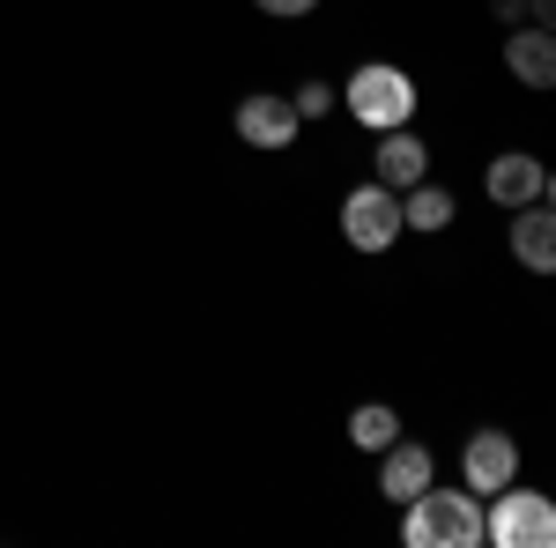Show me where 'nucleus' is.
<instances>
[{"label": "nucleus", "mask_w": 556, "mask_h": 548, "mask_svg": "<svg viewBox=\"0 0 556 548\" xmlns=\"http://www.w3.org/2000/svg\"><path fill=\"white\" fill-rule=\"evenodd\" d=\"M260 8H267V15H312L319 0H260Z\"/></svg>", "instance_id": "obj_15"}, {"label": "nucleus", "mask_w": 556, "mask_h": 548, "mask_svg": "<svg viewBox=\"0 0 556 548\" xmlns=\"http://www.w3.org/2000/svg\"><path fill=\"white\" fill-rule=\"evenodd\" d=\"M534 23H542V30L556 38V0H534Z\"/></svg>", "instance_id": "obj_16"}, {"label": "nucleus", "mask_w": 556, "mask_h": 548, "mask_svg": "<svg viewBox=\"0 0 556 548\" xmlns=\"http://www.w3.org/2000/svg\"><path fill=\"white\" fill-rule=\"evenodd\" d=\"M401 215H408L416 230H445V222H453V193L424 178V186H408V201H401Z\"/></svg>", "instance_id": "obj_13"}, {"label": "nucleus", "mask_w": 556, "mask_h": 548, "mask_svg": "<svg viewBox=\"0 0 556 548\" xmlns=\"http://www.w3.org/2000/svg\"><path fill=\"white\" fill-rule=\"evenodd\" d=\"M379 489H386V497H401V505H408V497H424V489H430V453L416 445V437H393V445H386Z\"/></svg>", "instance_id": "obj_9"}, {"label": "nucleus", "mask_w": 556, "mask_h": 548, "mask_svg": "<svg viewBox=\"0 0 556 548\" xmlns=\"http://www.w3.org/2000/svg\"><path fill=\"white\" fill-rule=\"evenodd\" d=\"M401 541L408 548H475L482 541V497L475 489H424V497H408Z\"/></svg>", "instance_id": "obj_1"}, {"label": "nucleus", "mask_w": 556, "mask_h": 548, "mask_svg": "<svg viewBox=\"0 0 556 548\" xmlns=\"http://www.w3.org/2000/svg\"><path fill=\"white\" fill-rule=\"evenodd\" d=\"M527 8H534V0H497V15H505V23H519Z\"/></svg>", "instance_id": "obj_17"}, {"label": "nucleus", "mask_w": 556, "mask_h": 548, "mask_svg": "<svg viewBox=\"0 0 556 548\" xmlns=\"http://www.w3.org/2000/svg\"><path fill=\"white\" fill-rule=\"evenodd\" d=\"M505 67H513L527 89H556V38L549 30H513V38H505Z\"/></svg>", "instance_id": "obj_10"}, {"label": "nucleus", "mask_w": 556, "mask_h": 548, "mask_svg": "<svg viewBox=\"0 0 556 548\" xmlns=\"http://www.w3.org/2000/svg\"><path fill=\"white\" fill-rule=\"evenodd\" d=\"M460 467H468V489H475V497H497V489L519 474V445L505 437V430H475L468 453H460Z\"/></svg>", "instance_id": "obj_6"}, {"label": "nucleus", "mask_w": 556, "mask_h": 548, "mask_svg": "<svg viewBox=\"0 0 556 548\" xmlns=\"http://www.w3.org/2000/svg\"><path fill=\"white\" fill-rule=\"evenodd\" d=\"M424 170H430V149L408 127H386L379 133V186L408 193V186H424Z\"/></svg>", "instance_id": "obj_8"}, {"label": "nucleus", "mask_w": 556, "mask_h": 548, "mask_svg": "<svg viewBox=\"0 0 556 548\" xmlns=\"http://www.w3.org/2000/svg\"><path fill=\"white\" fill-rule=\"evenodd\" d=\"M513 259L527 275H556V208H513Z\"/></svg>", "instance_id": "obj_7"}, {"label": "nucleus", "mask_w": 556, "mask_h": 548, "mask_svg": "<svg viewBox=\"0 0 556 548\" xmlns=\"http://www.w3.org/2000/svg\"><path fill=\"white\" fill-rule=\"evenodd\" d=\"M542 178H549V170L534 164V156H497V164H490V201H505V208H527V201H542Z\"/></svg>", "instance_id": "obj_11"}, {"label": "nucleus", "mask_w": 556, "mask_h": 548, "mask_svg": "<svg viewBox=\"0 0 556 548\" xmlns=\"http://www.w3.org/2000/svg\"><path fill=\"white\" fill-rule=\"evenodd\" d=\"M482 541L497 548H556V505L534 489H497V511H482Z\"/></svg>", "instance_id": "obj_2"}, {"label": "nucleus", "mask_w": 556, "mask_h": 548, "mask_svg": "<svg viewBox=\"0 0 556 548\" xmlns=\"http://www.w3.org/2000/svg\"><path fill=\"white\" fill-rule=\"evenodd\" d=\"M290 104H298V119H319V112L334 104V89H327V82H304L298 97H290Z\"/></svg>", "instance_id": "obj_14"}, {"label": "nucleus", "mask_w": 556, "mask_h": 548, "mask_svg": "<svg viewBox=\"0 0 556 548\" xmlns=\"http://www.w3.org/2000/svg\"><path fill=\"white\" fill-rule=\"evenodd\" d=\"M238 141H253V149H290V141H298V104L275 97V89L238 97Z\"/></svg>", "instance_id": "obj_5"}, {"label": "nucleus", "mask_w": 556, "mask_h": 548, "mask_svg": "<svg viewBox=\"0 0 556 548\" xmlns=\"http://www.w3.org/2000/svg\"><path fill=\"white\" fill-rule=\"evenodd\" d=\"M349 437H356V453H386V445L401 437V416H393L386 400H371V408L349 416Z\"/></svg>", "instance_id": "obj_12"}, {"label": "nucleus", "mask_w": 556, "mask_h": 548, "mask_svg": "<svg viewBox=\"0 0 556 548\" xmlns=\"http://www.w3.org/2000/svg\"><path fill=\"white\" fill-rule=\"evenodd\" d=\"M542 201H549V208H556V170H549V178H542Z\"/></svg>", "instance_id": "obj_18"}, {"label": "nucleus", "mask_w": 556, "mask_h": 548, "mask_svg": "<svg viewBox=\"0 0 556 548\" xmlns=\"http://www.w3.org/2000/svg\"><path fill=\"white\" fill-rule=\"evenodd\" d=\"M401 230H408L401 193H393V186H379V178H371V186H356V193L342 201V238L356 245V253H386Z\"/></svg>", "instance_id": "obj_4"}, {"label": "nucleus", "mask_w": 556, "mask_h": 548, "mask_svg": "<svg viewBox=\"0 0 556 548\" xmlns=\"http://www.w3.org/2000/svg\"><path fill=\"white\" fill-rule=\"evenodd\" d=\"M349 112L364 119V127H408L416 119V82L401 75V67H386V60H371V67H356V82H349Z\"/></svg>", "instance_id": "obj_3"}]
</instances>
